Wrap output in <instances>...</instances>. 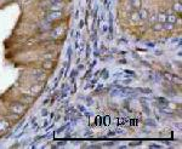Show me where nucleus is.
Here are the masks:
<instances>
[{
	"label": "nucleus",
	"instance_id": "f257e3e1",
	"mask_svg": "<svg viewBox=\"0 0 182 149\" xmlns=\"http://www.w3.org/2000/svg\"><path fill=\"white\" fill-rule=\"evenodd\" d=\"M26 107H23L21 103H13L11 107H10V110L12 111L13 114H17L18 117L20 115H22V114H24V111H26Z\"/></svg>",
	"mask_w": 182,
	"mask_h": 149
},
{
	"label": "nucleus",
	"instance_id": "f03ea898",
	"mask_svg": "<svg viewBox=\"0 0 182 149\" xmlns=\"http://www.w3.org/2000/svg\"><path fill=\"white\" fill-rule=\"evenodd\" d=\"M62 18V12L61 11H50L46 13V20L49 22H55V21H58Z\"/></svg>",
	"mask_w": 182,
	"mask_h": 149
},
{
	"label": "nucleus",
	"instance_id": "7ed1b4c3",
	"mask_svg": "<svg viewBox=\"0 0 182 149\" xmlns=\"http://www.w3.org/2000/svg\"><path fill=\"white\" fill-rule=\"evenodd\" d=\"M64 33H66V29L63 27H57V28H55L52 30L51 36H52L53 39H60L62 35H64Z\"/></svg>",
	"mask_w": 182,
	"mask_h": 149
},
{
	"label": "nucleus",
	"instance_id": "20e7f679",
	"mask_svg": "<svg viewBox=\"0 0 182 149\" xmlns=\"http://www.w3.org/2000/svg\"><path fill=\"white\" fill-rule=\"evenodd\" d=\"M138 16H140V20H141V21L148 20V17H149V11H148V9L141 7V9L138 10Z\"/></svg>",
	"mask_w": 182,
	"mask_h": 149
},
{
	"label": "nucleus",
	"instance_id": "39448f33",
	"mask_svg": "<svg viewBox=\"0 0 182 149\" xmlns=\"http://www.w3.org/2000/svg\"><path fill=\"white\" fill-rule=\"evenodd\" d=\"M62 9H63V6H62L61 3H52L49 7L50 11H61Z\"/></svg>",
	"mask_w": 182,
	"mask_h": 149
},
{
	"label": "nucleus",
	"instance_id": "423d86ee",
	"mask_svg": "<svg viewBox=\"0 0 182 149\" xmlns=\"http://www.w3.org/2000/svg\"><path fill=\"white\" fill-rule=\"evenodd\" d=\"M130 3H131V6L134 7V10H140L142 6L141 0H130Z\"/></svg>",
	"mask_w": 182,
	"mask_h": 149
},
{
	"label": "nucleus",
	"instance_id": "0eeeda50",
	"mask_svg": "<svg viewBox=\"0 0 182 149\" xmlns=\"http://www.w3.org/2000/svg\"><path fill=\"white\" fill-rule=\"evenodd\" d=\"M166 15H168V13H164V12L158 13V15H157V22H160V23L166 22Z\"/></svg>",
	"mask_w": 182,
	"mask_h": 149
},
{
	"label": "nucleus",
	"instance_id": "6e6552de",
	"mask_svg": "<svg viewBox=\"0 0 182 149\" xmlns=\"http://www.w3.org/2000/svg\"><path fill=\"white\" fill-rule=\"evenodd\" d=\"M130 18H131V21L132 22H137L140 20V16H138V10H135L130 13Z\"/></svg>",
	"mask_w": 182,
	"mask_h": 149
},
{
	"label": "nucleus",
	"instance_id": "1a4fd4ad",
	"mask_svg": "<svg viewBox=\"0 0 182 149\" xmlns=\"http://www.w3.org/2000/svg\"><path fill=\"white\" fill-rule=\"evenodd\" d=\"M166 21L170 22V23H175L177 21V16L175 13H170V15H166Z\"/></svg>",
	"mask_w": 182,
	"mask_h": 149
},
{
	"label": "nucleus",
	"instance_id": "9d476101",
	"mask_svg": "<svg viewBox=\"0 0 182 149\" xmlns=\"http://www.w3.org/2000/svg\"><path fill=\"white\" fill-rule=\"evenodd\" d=\"M172 10H174V12H176V13H181V3L180 1H176V3H174V5H172Z\"/></svg>",
	"mask_w": 182,
	"mask_h": 149
},
{
	"label": "nucleus",
	"instance_id": "9b49d317",
	"mask_svg": "<svg viewBox=\"0 0 182 149\" xmlns=\"http://www.w3.org/2000/svg\"><path fill=\"white\" fill-rule=\"evenodd\" d=\"M152 28H153V30H155V32H160V30H163V23L155 22V23L152 24Z\"/></svg>",
	"mask_w": 182,
	"mask_h": 149
},
{
	"label": "nucleus",
	"instance_id": "f8f14e48",
	"mask_svg": "<svg viewBox=\"0 0 182 149\" xmlns=\"http://www.w3.org/2000/svg\"><path fill=\"white\" fill-rule=\"evenodd\" d=\"M163 29H165V30H172L174 29V23H170V22H164L163 23Z\"/></svg>",
	"mask_w": 182,
	"mask_h": 149
},
{
	"label": "nucleus",
	"instance_id": "ddd939ff",
	"mask_svg": "<svg viewBox=\"0 0 182 149\" xmlns=\"http://www.w3.org/2000/svg\"><path fill=\"white\" fill-rule=\"evenodd\" d=\"M9 128V122L7 121H5V120H3V121H0V131H6V130Z\"/></svg>",
	"mask_w": 182,
	"mask_h": 149
},
{
	"label": "nucleus",
	"instance_id": "4468645a",
	"mask_svg": "<svg viewBox=\"0 0 182 149\" xmlns=\"http://www.w3.org/2000/svg\"><path fill=\"white\" fill-rule=\"evenodd\" d=\"M51 67H52V62H51V60L45 61L44 64H43V68H44V69H51Z\"/></svg>",
	"mask_w": 182,
	"mask_h": 149
},
{
	"label": "nucleus",
	"instance_id": "2eb2a0df",
	"mask_svg": "<svg viewBox=\"0 0 182 149\" xmlns=\"http://www.w3.org/2000/svg\"><path fill=\"white\" fill-rule=\"evenodd\" d=\"M149 18V22L153 24V23H155L157 22V15H152L151 17H148Z\"/></svg>",
	"mask_w": 182,
	"mask_h": 149
},
{
	"label": "nucleus",
	"instance_id": "dca6fc26",
	"mask_svg": "<svg viewBox=\"0 0 182 149\" xmlns=\"http://www.w3.org/2000/svg\"><path fill=\"white\" fill-rule=\"evenodd\" d=\"M39 90H41V87H40V86H34V87H32V89H30V91H32V92H35V94H36V92H38Z\"/></svg>",
	"mask_w": 182,
	"mask_h": 149
}]
</instances>
